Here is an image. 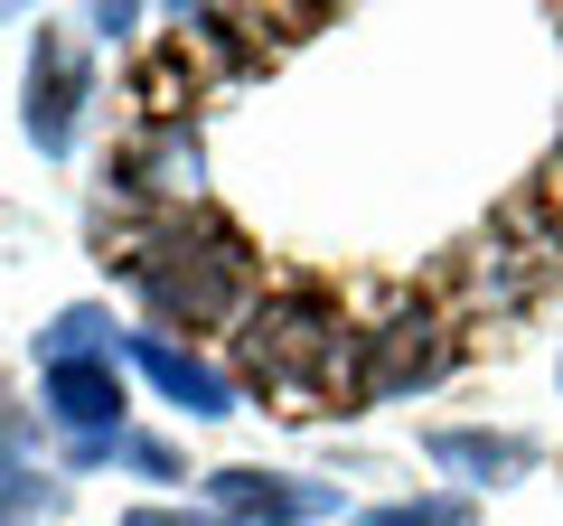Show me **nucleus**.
<instances>
[{
    "label": "nucleus",
    "mask_w": 563,
    "mask_h": 526,
    "mask_svg": "<svg viewBox=\"0 0 563 526\" xmlns=\"http://www.w3.org/2000/svg\"><path fill=\"white\" fill-rule=\"evenodd\" d=\"M347 320L329 292L291 283L263 310H244V366H254L263 395H282V414H320L339 395H357V366H347Z\"/></svg>",
    "instance_id": "nucleus-1"
},
{
    "label": "nucleus",
    "mask_w": 563,
    "mask_h": 526,
    "mask_svg": "<svg viewBox=\"0 0 563 526\" xmlns=\"http://www.w3.org/2000/svg\"><path fill=\"white\" fill-rule=\"evenodd\" d=\"M122 273L151 292L161 320H198V329L235 320L244 292H254V254H244L235 226H169V235H141L132 254H122Z\"/></svg>",
    "instance_id": "nucleus-2"
},
{
    "label": "nucleus",
    "mask_w": 563,
    "mask_h": 526,
    "mask_svg": "<svg viewBox=\"0 0 563 526\" xmlns=\"http://www.w3.org/2000/svg\"><path fill=\"white\" fill-rule=\"evenodd\" d=\"M85 95H95L85 57L57 39V29H38V47H29V142H38V151H66V142H76Z\"/></svg>",
    "instance_id": "nucleus-3"
},
{
    "label": "nucleus",
    "mask_w": 563,
    "mask_h": 526,
    "mask_svg": "<svg viewBox=\"0 0 563 526\" xmlns=\"http://www.w3.org/2000/svg\"><path fill=\"white\" fill-rule=\"evenodd\" d=\"M38 395H47V414H57L76 442H113V424H122V376H113V358H47Z\"/></svg>",
    "instance_id": "nucleus-4"
},
{
    "label": "nucleus",
    "mask_w": 563,
    "mask_h": 526,
    "mask_svg": "<svg viewBox=\"0 0 563 526\" xmlns=\"http://www.w3.org/2000/svg\"><path fill=\"white\" fill-rule=\"evenodd\" d=\"M207 489H217L225 526H310L339 507V489H291L282 470H217Z\"/></svg>",
    "instance_id": "nucleus-5"
},
{
    "label": "nucleus",
    "mask_w": 563,
    "mask_h": 526,
    "mask_svg": "<svg viewBox=\"0 0 563 526\" xmlns=\"http://www.w3.org/2000/svg\"><path fill=\"white\" fill-rule=\"evenodd\" d=\"M451 366V339L432 320H395V329H366V405H385V395H404V385H432Z\"/></svg>",
    "instance_id": "nucleus-6"
},
{
    "label": "nucleus",
    "mask_w": 563,
    "mask_h": 526,
    "mask_svg": "<svg viewBox=\"0 0 563 526\" xmlns=\"http://www.w3.org/2000/svg\"><path fill=\"white\" fill-rule=\"evenodd\" d=\"M122 348H132V366H141V376H151V385H161L169 405L207 414V424H217V414H235V385H225V376H217V366H207V358H188V348L151 339V329H141V339H122Z\"/></svg>",
    "instance_id": "nucleus-7"
},
{
    "label": "nucleus",
    "mask_w": 563,
    "mask_h": 526,
    "mask_svg": "<svg viewBox=\"0 0 563 526\" xmlns=\"http://www.w3.org/2000/svg\"><path fill=\"white\" fill-rule=\"evenodd\" d=\"M122 188H141V198H188L198 188V132L188 122H161L151 142L122 151Z\"/></svg>",
    "instance_id": "nucleus-8"
},
{
    "label": "nucleus",
    "mask_w": 563,
    "mask_h": 526,
    "mask_svg": "<svg viewBox=\"0 0 563 526\" xmlns=\"http://www.w3.org/2000/svg\"><path fill=\"white\" fill-rule=\"evenodd\" d=\"M432 461H442V470H470V480H517L536 451H526L517 432H432Z\"/></svg>",
    "instance_id": "nucleus-9"
},
{
    "label": "nucleus",
    "mask_w": 563,
    "mask_h": 526,
    "mask_svg": "<svg viewBox=\"0 0 563 526\" xmlns=\"http://www.w3.org/2000/svg\"><path fill=\"white\" fill-rule=\"evenodd\" d=\"M10 432H20V424H10V405H0V517H10V507H38V498H47V489H38V470H29L20 451H10Z\"/></svg>",
    "instance_id": "nucleus-10"
},
{
    "label": "nucleus",
    "mask_w": 563,
    "mask_h": 526,
    "mask_svg": "<svg viewBox=\"0 0 563 526\" xmlns=\"http://www.w3.org/2000/svg\"><path fill=\"white\" fill-rule=\"evenodd\" d=\"M366 526H479V517H470V498H395Z\"/></svg>",
    "instance_id": "nucleus-11"
},
{
    "label": "nucleus",
    "mask_w": 563,
    "mask_h": 526,
    "mask_svg": "<svg viewBox=\"0 0 563 526\" xmlns=\"http://www.w3.org/2000/svg\"><path fill=\"white\" fill-rule=\"evenodd\" d=\"M122 526H225V517H188V507H132Z\"/></svg>",
    "instance_id": "nucleus-12"
}]
</instances>
